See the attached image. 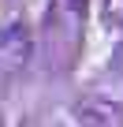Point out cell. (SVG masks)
I'll return each mask as SVG.
<instances>
[{"label":"cell","mask_w":123,"mask_h":127,"mask_svg":"<svg viewBox=\"0 0 123 127\" xmlns=\"http://www.w3.org/2000/svg\"><path fill=\"white\" fill-rule=\"evenodd\" d=\"M86 11H90V0H49V8H45L49 37H56V41H64V45L75 49L78 37H82Z\"/></svg>","instance_id":"6da1fadb"},{"label":"cell","mask_w":123,"mask_h":127,"mask_svg":"<svg viewBox=\"0 0 123 127\" xmlns=\"http://www.w3.org/2000/svg\"><path fill=\"white\" fill-rule=\"evenodd\" d=\"M75 127H123V108L104 101V97H86L71 105Z\"/></svg>","instance_id":"7a4b0ae2"},{"label":"cell","mask_w":123,"mask_h":127,"mask_svg":"<svg viewBox=\"0 0 123 127\" xmlns=\"http://www.w3.org/2000/svg\"><path fill=\"white\" fill-rule=\"evenodd\" d=\"M0 60L19 67V64L30 60V30L23 19H11L4 30H0Z\"/></svg>","instance_id":"3957f363"},{"label":"cell","mask_w":123,"mask_h":127,"mask_svg":"<svg viewBox=\"0 0 123 127\" xmlns=\"http://www.w3.org/2000/svg\"><path fill=\"white\" fill-rule=\"evenodd\" d=\"M101 23L116 34H123V0H101Z\"/></svg>","instance_id":"277c9868"}]
</instances>
